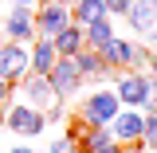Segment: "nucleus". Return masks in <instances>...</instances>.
I'll return each mask as SVG.
<instances>
[{"instance_id":"nucleus-1","label":"nucleus","mask_w":157,"mask_h":153,"mask_svg":"<svg viewBox=\"0 0 157 153\" xmlns=\"http://www.w3.org/2000/svg\"><path fill=\"white\" fill-rule=\"evenodd\" d=\"M16 90H20V98H24L28 106H36L47 122H55V118L63 114V98L55 94V86H51V78H47V75H28V78H20Z\"/></svg>"},{"instance_id":"nucleus-2","label":"nucleus","mask_w":157,"mask_h":153,"mask_svg":"<svg viewBox=\"0 0 157 153\" xmlns=\"http://www.w3.org/2000/svg\"><path fill=\"white\" fill-rule=\"evenodd\" d=\"M0 126H4L12 137H39L43 130H47V118L39 114L36 106H28L24 98L12 94V102L0 110Z\"/></svg>"},{"instance_id":"nucleus-3","label":"nucleus","mask_w":157,"mask_h":153,"mask_svg":"<svg viewBox=\"0 0 157 153\" xmlns=\"http://www.w3.org/2000/svg\"><path fill=\"white\" fill-rule=\"evenodd\" d=\"M118 110H122V102H118L114 86H98L90 94H78V122H86V126H110Z\"/></svg>"},{"instance_id":"nucleus-4","label":"nucleus","mask_w":157,"mask_h":153,"mask_svg":"<svg viewBox=\"0 0 157 153\" xmlns=\"http://www.w3.org/2000/svg\"><path fill=\"white\" fill-rule=\"evenodd\" d=\"M32 24H36V39H55L71 24V0H39L32 8Z\"/></svg>"},{"instance_id":"nucleus-5","label":"nucleus","mask_w":157,"mask_h":153,"mask_svg":"<svg viewBox=\"0 0 157 153\" xmlns=\"http://www.w3.org/2000/svg\"><path fill=\"white\" fill-rule=\"evenodd\" d=\"M110 82H114L118 102H122V106H130V110H141V106H145V98H149V90H153L149 75H141V71H118Z\"/></svg>"},{"instance_id":"nucleus-6","label":"nucleus","mask_w":157,"mask_h":153,"mask_svg":"<svg viewBox=\"0 0 157 153\" xmlns=\"http://www.w3.org/2000/svg\"><path fill=\"white\" fill-rule=\"evenodd\" d=\"M47 78H51V86H55V94L63 98V106L71 102V98L82 94V75H78V67H75V59H67V55H59L55 59V67L47 71Z\"/></svg>"},{"instance_id":"nucleus-7","label":"nucleus","mask_w":157,"mask_h":153,"mask_svg":"<svg viewBox=\"0 0 157 153\" xmlns=\"http://www.w3.org/2000/svg\"><path fill=\"white\" fill-rule=\"evenodd\" d=\"M28 75H32V67H28V43L4 39L0 43V78L16 86L20 78H28Z\"/></svg>"},{"instance_id":"nucleus-8","label":"nucleus","mask_w":157,"mask_h":153,"mask_svg":"<svg viewBox=\"0 0 157 153\" xmlns=\"http://www.w3.org/2000/svg\"><path fill=\"white\" fill-rule=\"evenodd\" d=\"M141 122L145 114L141 110H130V106H122L110 122V137H114L118 145H137V137H141Z\"/></svg>"},{"instance_id":"nucleus-9","label":"nucleus","mask_w":157,"mask_h":153,"mask_svg":"<svg viewBox=\"0 0 157 153\" xmlns=\"http://www.w3.org/2000/svg\"><path fill=\"white\" fill-rule=\"evenodd\" d=\"M4 39L12 43H32L36 39V24H32V8H8V20H4Z\"/></svg>"},{"instance_id":"nucleus-10","label":"nucleus","mask_w":157,"mask_h":153,"mask_svg":"<svg viewBox=\"0 0 157 153\" xmlns=\"http://www.w3.org/2000/svg\"><path fill=\"white\" fill-rule=\"evenodd\" d=\"M75 67H78V75H82V82H106V78H114V71L102 63V55L98 51H90V47H82V51H75Z\"/></svg>"},{"instance_id":"nucleus-11","label":"nucleus","mask_w":157,"mask_h":153,"mask_svg":"<svg viewBox=\"0 0 157 153\" xmlns=\"http://www.w3.org/2000/svg\"><path fill=\"white\" fill-rule=\"evenodd\" d=\"M98 55H102V63H106V67H110V71H130V55H134V39H122V36H114L110 39V43H106V47H102V51H98Z\"/></svg>"},{"instance_id":"nucleus-12","label":"nucleus","mask_w":157,"mask_h":153,"mask_svg":"<svg viewBox=\"0 0 157 153\" xmlns=\"http://www.w3.org/2000/svg\"><path fill=\"white\" fill-rule=\"evenodd\" d=\"M55 59H59V51H55L51 39H32L28 43V67H32V75H47L55 67Z\"/></svg>"},{"instance_id":"nucleus-13","label":"nucleus","mask_w":157,"mask_h":153,"mask_svg":"<svg viewBox=\"0 0 157 153\" xmlns=\"http://www.w3.org/2000/svg\"><path fill=\"white\" fill-rule=\"evenodd\" d=\"M122 20L134 28L137 36H145V32L157 24V8H153V0H134V4L126 8V16H122Z\"/></svg>"},{"instance_id":"nucleus-14","label":"nucleus","mask_w":157,"mask_h":153,"mask_svg":"<svg viewBox=\"0 0 157 153\" xmlns=\"http://www.w3.org/2000/svg\"><path fill=\"white\" fill-rule=\"evenodd\" d=\"M98 20H110L102 0H71V24L86 28V24H98Z\"/></svg>"},{"instance_id":"nucleus-15","label":"nucleus","mask_w":157,"mask_h":153,"mask_svg":"<svg viewBox=\"0 0 157 153\" xmlns=\"http://www.w3.org/2000/svg\"><path fill=\"white\" fill-rule=\"evenodd\" d=\"M114 20H98V24H86L82 28V47H90V51H102L110 39H114Z\"/></svg>"},{"instance_id":"nucleus-16","label":"nucleus","mask_w":157,"mask_h":153,"mask_svg":"<svg viewBox=\"0 0 157 153\" xmlns=\"http://www.w3.org/2000/svg\"><path fill=\"white\" fill-rule=\"evenodd\" d=\"M51 43H55V51H59V55H67V59H71L75 51H82V28H78V24H67V28H63V32H59Z\"/></svg>"},{"instance_id":"nucleus-17","label":"nucleus","mask_w":157,"mask_h":153,"mask_svg":"<svg viewBox=\"0 0 157 153\" xmlns=\"http://www.w3.org/2000/svg\"><path fill=\"white\" fill-rule=\"evenodd\" d=\"M153 47H145V43H137L134 39V55H130V71H141V75H145V71H149V67H153Z\"/></svg>"},{"instance_id":"nucleus-18","label":"nucleus","mask_w":157,"mask_h":153,"mask_svg":"<svg viewBox=\"0 0 157 153\" xmlns=\"http://www.w3.org/2000/svg\"><path fill=\"white\" fill-rule=\"evenodd\" d=\"M137 145L141 149L157 153V114H145V122H141V137H137Z\"/></svg>"},{"instance_id":"nucleus-19","label":"nucleus","mask_w":157,"mask_h":153,"mask_svg":"<svg viewBox=\"0 0 157 153\" xmlns=\"http://www.w3.org/2000/svg\"><path fill=\"white\" fill-rule=\"evenodd\" d=\"M47 153H82V149L75 145V137H67V134H63V137H55V141L47 145Z\"/></svg>"},{"instance_id":"nucleus-20","label":"nucleus","mask_w":157,"mask_h":153,"mask_svg":"<svg viewBox=\"0 0 157 153\" xmlns=\"http://www.w3.org/2000/svg\"><path fill=\"white\" fill-rule=\"evenodd\" d=\"M102 4H106V12H110V20H114V16H126V8H130L134 0H102Z\"/></svg>"},{"instance_id":"nucleus-21","label":"nucleus","mask_w":157,"mask_h":153,"mask_svg":"<svg viewBox=\"0 0 157 153\" xmlns=\"http://www.w3.org/2000/svg\"><path fill=\"white\" fill-rule=\"evenodd\" d=\"M12 94H16V86H12V82H4V78H0V110H4V106H8V102H12Z\"/></svg>"},{"instance_id":"nucleus-22","label":"nucleus","mask_w":157,"mask_h":153,"mask_svg":"<svg viewBox=\"0 0 157 153\" xmlns=\"http://www.w3.org/2000/svg\"><path fill=\"white\" fill-rule=\"evenodd\" d=\"M86 153H126V145H118V141H106V145H98V149H86Z\"/></svg>"},{"instance_id":"nucleus-23","label":"nucleus","mask_w":157,"mask_h":153,"mask_svg":"<svg viewBox=\"0 0 157 153\" xmlns=\"http://www.w3.org/2000/svg\"><path fill=\"white\" fill-rule=\"evenodd\" d=\"M141 114H157V86L149 90V98H145V106H141Z\"/></svg>"},{"instance_id":"nucleus-24","label":"nucleus","mask_w":157,"mask_h":153,"mask_svg":"<svg viewBox=\"0 0 157 153\" xmlns=\"http://www.w3.org/2000/svg\"><path fill=\"white\" fill-rule=\"evenodd\" d=\"M8 153H39L36 145H8Z\"/></svg>"},{"instance_id":"nucleus-25","label":"nucleus","mask_w":157,"mask_h":153,"mask_svg":"<svg viewBox=\"0 0 157 153\" xmlns=\"http://www.w3.org/2000/svg\"><path fill=\"white\" fill-rule=\"evenodd\" d=\"M8 4H12V8H36L39 0H8Z\"/></svg>"},{"instance_id":"nucleus-26","label":"nucleus","mask_w":157,"mask_h":153,"mask_svg":"<svg viewBox=\"0 0 157 153\" xmlns=\"http://www.w3.org/2000/svg\"><path fill=\"white\" fill-rule=\"evenodd\" d=\"M145 36H149V47H153V51H157V24H153V28H149V32H145Z\"/></svg>"},{"instance_id":"nucleus-27","label":"nucleus","mask_w":157,"mask_h":153,"mask_svg":"<svg viewBox=\"0 0 157 153\" xmlns=\"http://www.w3.org/2000/svg\"><path fill=\"white\" fill-rule=\"evenodd\" d=\"M145 75H149V82H153V86H157V59H153V67H149Z\"/></svg>"},{"instance_id":"nucleus-28","label":"nucleus","mask_w":157,"mask_h":153,"mask_svg":"<svg viewBox=\"0 0 157 153\" xmlns=\"http://www.w3.org/2000/svg\"><path fill=\"white\" fill-rule=\"evenodd\" d=\"M126 153H149V149H141V145H126Z\"/></svg>"},{"instance_id":"nucleus-29","label":"nucleus","mask_w":157,"mask_h":153,"mask_svg":"<svg viewBox=\"0 0 157 153\" xmlns=\"http://www.w3.org/2000/svg\"><path fill=\"white\" fill-rule=\"evenodd\" d=\"M0 43H4V36H0Z\"/></svg>"}]
</instances>
